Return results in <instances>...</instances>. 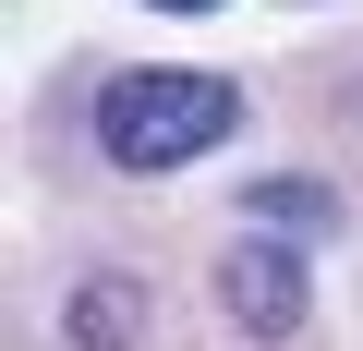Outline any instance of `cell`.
Here are the masks:
<instances>
[{"label": "cell", "mask_w": 363, "mask_h": 351, "mask_svg": "<svg viewBox=\"0 0 363 351\" xmlns=\"http://www.w3.org/2000/svg\"><path fill=\"white\" fill-rule=\"evenodd\" d=\"M218 133H242V85L230 73H121L97 97V145L121 169H182V157H206Z\"/></svg>", "instance_id": "1"}, {"label": "cell", "mask_w": 363, "mask_h": 351, "mask_svg": "<svg viewBox=\"0 0 363 351\" xmlns=\"http://www.w3.org/2000/svg\"><path fill=\"white\" fill-rule=\"evenodd\" d=\"M218 303H230L255 339H291V327H303V267H291V243H242V255L218 267Z\"/></svg>", "instance_id": "2"}, {"label": "cell", "mask_w": 363, "mask_h": 351, "mask_svg": "<svg viewBox=\"0 0 363 351\" xmlns=\"http://www.w3.org/2000/svg\"><path fill=\"white\" fill-rule=\"evenodd\" d=\"M133 315H145L133 279H97V291L73 303V351H133Z\"/></svg>", "instance_id": "3"}, {"label": "cell", "mask_w": 363, "mask_h": 351, "mask_svg": "<svg viewBox=\"0 0 363 351\" xmlns=\"http://www.w3.org/2000/svg\"><path fill=\"white\" fill-rule=\"evenodd\" d=\"M255 218H279V230H327L339 206H327V182H267V194H255Z\"/></svg>", "instance_id": "4"}, {"label": "cell", "mask_w": 363, "mask_h": 351, "mask_svg": "<svg viewBox=\"0 0 363 351\" xmlns=\"http://www.w3.org/2000/svg\"><path fill=\"white\" fill-rule=\"evenodd\" d=\"M169 13H218V0H169Z\"/></svg>", "instance_id": "5"}]
</instances>
